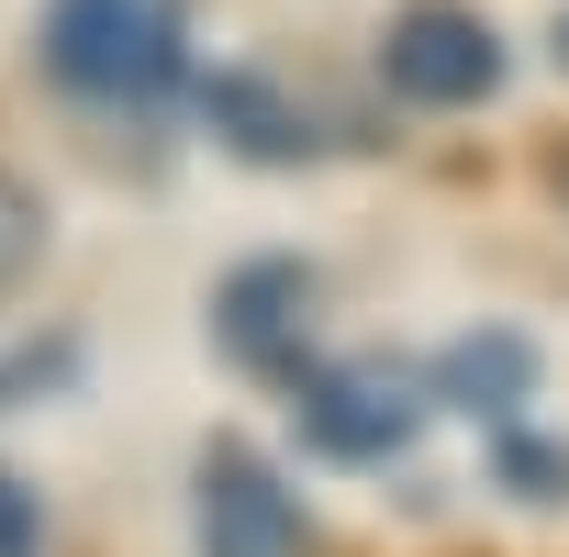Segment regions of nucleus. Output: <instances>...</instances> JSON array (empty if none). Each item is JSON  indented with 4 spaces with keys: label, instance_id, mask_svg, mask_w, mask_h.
<instances>
[{
    "label": "nucleus",
    "instance_id": "nucleus-1",
    "mask_svg": "<svg viewBox=\"0 0 569 557\" xmlns=\"http://www.w3.org/2000/svg\"><path fill=\"white\" fill-rule=\"evenodd\" d=\"M46 68L90 101H157L179 79V12L168 0H57Z\"/></svg>",
    "mask_w": 569,
    "mask_h": 557
},
{
    "label": "nucleus",
    "instance_id": "nucleus-2",
    "mask_svg": "<svg viewBox=\"0 0 569 557\" xmlns=\"http://www.w3.org/2000/svg\"><path fill=\"white\" fill-rule=\"evenodd\" d=\"M380 79L391 101H425V112H469L502 90V34L469 12V0H413L380 45Z\"/></svg>",
    "mask_w": 569,
    "mask_h": 557
},
{
    "label": "nucleus",
    "instance_id": "nucleus-3",
    "mask_svg": "<svg viewBox=\"0 0 569 557\" xmlns=\"http://www.w3.org/2000/svg\"><path fill=\"white\" fill-rule=\"evenodd\" d=\"M201 557H313L302 502L279 490L246 446H212L201 457Z\"/></svg>",
    "mask_w": 569,
    "mask_h": 557
},
{
    "label": "nucleus",
    "instance_id": "nucleus-4",
    "mask_svg": "<svg viewBox=\"0 0 569 557\" xmlns=\"http://www.w3.org/2000/svg\"><path fill=\"white\" fill-rule=\"evenodd\" d=\"M413 379L391 368V357H369V368H325L313 391H302V435L325 446V457H347V468H369V457H391L402 435H413Z\"/></svg>",
    "mask_w": 569,
    "mask_h": 557
},
{
    "label": "nucleus",
    "instance_id": "nucleus-5",
    "mask_svg": "<svg viewBox=\"0 0 569 557\" xmlns=\"http://www.w3.org/2000/svg\"><path fill=\"white\" fill-rule=\"evenodd\" d=\"M302 291H313V278H302L291 256L234 267V278H223V302H212L223 346H234L246 368H268V379H302Z\"/></svg>",
    "mask_w": 569,
    "mask_h": 557
},
{
    "label": "nucleus",
    "instance_id": "nucleus-6",
    "mask_svg": "<svg viewBox=\"0 0 569 557\" xmlns=\"http://www.w3.org/2000/svg\"><path fill=\"white\" fill-rule=\"evenodd\" d=\"M525 368H536V357H525L513 335H469L436 391H447V402H502V391H525Z\"/></svg>",
    "mask_w": 569,
    "mask_h": 557
},
{
    "label": "nucleus",
    "instance_id": "nucleus-7",
    "mask_svg": "<svg viewBox=\"0 0 569 557\" xmlns=\"http://www.w3.org/2000/svg\"><path fill=\"white\" fill-rule=\"evenodd\" d=\"M513 502H569V446H547V435H502V468H491Z\"/></svg>",
    "mask_w": 569,
    "mask_h": 557
},
{
    "label": "nucleus",
    "instance_id": "nucleus-8",
    "mask_svg": "<svg viewBox=\"0 0 569 557\" xmlns=\"http://www.w3.org/2000/svg\"><path fill=\"white\" fill-rule=\"evenodd\" d=\"M34 256H46V201H34L23 179H0V291L34 278Z\"/></svg>",
    "mask_w": 569,
    "mask_h": 557
},
{
    "label": "nucleus",
    "instance_id": "nucleus-9",
    "mask_svg": "<svg viewBox=\"0 0 569 557\" xmlns=\"http://www.w3.org/2000/svg\"><path fill=\"white\" fill-rule=\"evenodd\" d=\"M0 557H34V502H23V479H0Z\"/></svg>",
    "mask_w": 569,
    "mask_h": 557
},
{
    "label": "nucleus",
    "instance_id": "nucleus-10",
    "mask_svg": "<svg viewBox=\"0 0 569 557\" xmlns=\"http://www.w3.org/2000/svg\"><path fill=\"white\" fill-rule=\"evenodd\" d=\"M34 391V357H0V402H23Z\"/></svg>",
    "mask_w": 569,
    "mask_h": 557
}]
</instances>
